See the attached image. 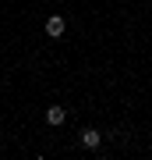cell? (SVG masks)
I'll return each mask as SVG.
<instances>
[{"label":"cell","mask_w":152,"mask_h":160,"mask_svg":"<svg viewBox=\"0 0 152 160\" xmlns=\"http://www.w3.org/2000/svg\"><path fill=\"white\" fill-rule=\"evenodd\" d=\"M64 32H67V18L64 14H50L46 18V36H50V39H60Z\"/></svg>","instance_id":"1"},{"label":"cell","mask_w":152,"mask_h":160,"mask_svg":"<svg viewBox=\"0 0 152 160\" xmlns=\"http://www.w3.org/2000/svg\"><path fill=\"white\" fill-rule=\"evenodd\" d=\"M78 142H81L85 149H99V146H103V132H96V128H81Z\"/></svg>","instance_id":"2"},{"label":"cell","mask_w":152,"mask_h":160,"mask_svg":"<svg viewBox=\"0 0 152 160\" xmlns=\"http://www.w3.org/2000/svg\"><path fill=\"white\" fill-rule=\"evenodd\" d=\"M64 121H67V107H57V103H53V107H46V125H64Z\"/></svg>","instance_id":"3"}]
</instances>
